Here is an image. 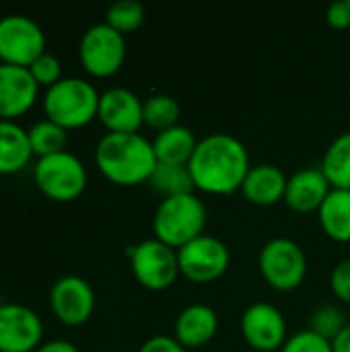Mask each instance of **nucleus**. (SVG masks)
I'll return each instance as SVG.
<instances>
[{"label": "nucleus", "mask_w": 350, "mask_h": 352, "mask_svg": "<svg viewBox=\"0 0 350 352\" xmlns=\"http://www.w3.org/2000/svg\"><path fill=\"white\" fill-rule=\"evenodd\" d=\"M188 169L196 190L227 196L241 190L252 161L245 144L237 136L212 132L198 140Z\"/></svg>", "instance_id": "nucleus-1"}, {"label": "nucleus", "mask_w": 350, "mask_h": 352, "mask_svg": "<svg viewBox=\"0 0 350 352\" xmlns=\"http://www.w3.org/2000/svg\"><path fill=\"white\" fill-rule=\"evenodd\" d=\"M95 165L116 186H138L151 179L157 157L140 132H105L95 146Z\"/></svg>", "instance_id": "nucleus-2"}, {"label": "nucleus", "mask_w": 350, "mask_h": 352, "mask_svg": "<svg viewBox=\"0 0 350 352\" xmlns=\"http://www.w3.org/2000/svg\"><path fill=\"white\" fill-rule=\"evenodd\" d=\"M101 93L93 82L78 76H64L43 93V113L64 130L91 124L99 111Z\"/></svg>", "instance_id": "nucleus-3"}, {"label": "nucleus", "mask_w": 350, "mask_h": 352, "mask_svg": "<svg viewBox=\"0 0 350 352\" xmlns=\"http://www.w3.org/2000/svg\"><path fill=\"white\" fill-rule=\"evenodd\" d=\"M206 219V206L196 192L163 198L153 214L155 239L179 250L192 239L204 235Z\"/></svg>", "instance_id": "nucleus-4"}, {"label": "nucleus", "mask_w": 350, "mask_h": 352, "mask_svg": "<svg viewBox=\"0 0 350 352\" xmlns=\"http://www.w3.org/2000/svg\"><path fill=\"white\" fill-rule=\"evenodd\" d=\"M33 182L45 198L54 202H72L87 188V169L76 155L62 151L37 159L33 165Z\"/></svg>", "instance_id": "nucleus-5"}, {"label": "nucleus", "mask_w": 350, "mask_h": 352, "mask_svg": "<svg viewBox=\"0 0 350 352\" xmlns=\"http://www.w3.org/2000/svg\"><path fill=\"white\" fill-rule=\"evenodd\" d=\"M262 278L276 291H295L307 274V256L303 248L289 237L266 241L258 256Z\"/></svg>", "instance_id": "nucleus-6"}, {"label": "nucleus", "mask_w": 350, "mask_h": 352, "mask_svg": "<svg viewBox=\"0 0 350 352\" xmlns=\"http://www.w3.org/2000/svg\"><path fill=\"white\" fill-rule=\"evenodd\" d=\"M78 60L95 78H107L116 74L126 60V35L107 23L91 25L80 37Z\"/></svg>", "instance_id": "nucleus-7"}, {"label": "nucleus", "mask_w": 350, "mask_h": 352, "mask_svg": "<svg viewBox=\"0 0 350 352\" xmlns=\"http://www.w3.org/2000/svg\"><path fill=\"white\" fill-rule=\"evenodd\" d=\"M45 54V33L37 21L25 14L0 16V64L29 68Z\"/></svg>", "instance_id": "nucleus-8"}, {"label": "nucleus", "mask_w": 350, "mask_h": 352, "mask_svg": "<svg viewBox=\"0 0 350 352\" xmlns=\"http://www.w3.org/2000/svg\"><path fill=\"white\" fill-rule=\"evenodd\" d=\"M179 274L196 285L219 280L231 264V252L215 235H200L177 250Z\"/></svg>", "instance_id": "nucleus-9"}, {"label": "nucleus", "mask_w": 350, "mask_h": 352, "mask_svg": "<svg viewBox=\"0 0 350 352\" xmlns=\"http://www.w3.org/2000/svg\"><path fill=\"white\" fill-rule=\"evenodd\" d=\"M130 268L134 278L149 291H165L182 276L177 250L155 237L130 250Z\"/></svg>", "instance_id": "nucleus-10"}, {"label": "nucleus", "mask_w": 350, "mask_h": 352, "mask_svg": "<svg viewBox=\"0 0 350 352\" xmlns=\"http://www.w3.org/2000/svg\"><path fill=\"white\" fill-rule=\"evenodd\" d=\"M243 340L258 352L281 351L287 342V320L272 303L258 301L243 309L239 320Z\"/></svg>", "instance_id": "nucleus-11"}, {"label": "nucleus", "mask_w": 350, "mask_h": 352, "mask_svg": "<svg viewBox=\"0 0 350 352\" xmlns=\"http://www.w3.org/2000/svg\"><path fill=\"white\" fill-rule=\"evenodd\" d=\"M43 340V322L27 305H0V352H35Z\"/></svg>", "instance_id": "nucleus-12"}, {"label": "nucleus", "mask_w": 350, "mask_h": 352, "mask_svg": "<svg viewBox=\"0 0 350 352\" xmlns=\"http://www.w3.org/2000/svg\"><path fill=\"white\" fill-rule=\"evenodd\" d=\"M50 307L64 326H83L95 311V291L83 276H62L50 291Z\"/></svg>", "instance_id": "nucleus-13"}, {"label": "nucleus", "mask_w": 350, "mask_h": 352, "mask_svg": "<svg viewBox=\"0 0 350 352\" xmlns=\"http://www.w3.org/2000/svg\"><path fill=\"white\" fill-rule=\"evenodd\" d=\"M142 101L134 91L126 87H111L99 97V122L107 132H138L144 126Z\"/></svg>", "instance_id": "nucleus-14"}, {"label": "nucleus", "mask_w": 350, "mask_h": 352, "mask_svg": "<svg viewBox=\"0 0 350 352\" xmlns=\"http://www.w3.org/2000/svg\"><path fill=\"white\" fill-rule=\"evenodd\" d=\"M39 95L29 68L0 64V120L14 122L27 113Z\"/></svg>", "instance_id": "nucleus-15"}, {"label": "nucleus", "mask_w": 350, "mask_h": 352, "mask_svg": "<svg viewBox=\"0 0 350 352\" xmlns=\"http://www.w3.org/2000/svg\"><path fill=\"white\" fill-rule=\"evenodd\" d=\"M332 186L320 167H305L295 171L287 182L285 202L291 210L299 214L318 212L328 198Z\"/></svg>", "instance_id": "nucleus-16"}, {"label": "nucleus", "mask_w": 350, "mask_h": 352, "mask_svg": "<svg viewBox=\"0 0 350 352\" xmlns=\"http://www.w3.org/2000/svg\"><path fill=\"white\" fill-rule=\"evenodd\" d=\"M219 332V316L210 305L194 303L184 307L173 326V338L184 349L206 346Z\"/></svg>", "instance_id": "nucleus-17"}, {"label": "nucleus", "mask_w": 350, "mask_h": 352, "mask_svg": "<svg viewBox=\"0 0 350 352\" xmlns=\"http://www.w3.org/2000/svg\"><path fill=\"white\" fill-rule=\"evenodd\" d=\"M287 182L289 177L278 165L258 163V165H252V169L248 171L239 192L243 194L248 202L256 206H272L285 200Z\"/></svg>", "instance_id": "nucleus-18"}, {"label": "nucleus", "mask_w": 350, "mask_h": 352, "mask_svg": "<svg viewBox=\"0 0 350 352\" xmlns=\"http://www.w3.org/2000/svg\"><path fill=\"white\" fill-rule=\"evenodd\" d=\"M33 157L29 134L17 122L0 120V175L23 171Z\"/></svg>", "instance_id": "nucleus-19"}, {"label": "nucleus", "mask_w": 350, "mask_h": 352, "mask_svg": "<svg viewBox=\"0 0 350 352\" xmlns=\"http://www.w3.org/2000/svg\"><path fill=\"white\" fill-rule=\"evenodd\" d=\"M196 136L188 126H173L167 130L157 132L153 140V151L157 163L161 165H188L194 151H196Z\"/></svg>", "instance_id": "nucleus-20"}, {"label": "nucleus", "mask_w": 350, "mask_h": 352, "mask_svg": "<svg viewBox=\"0 0 350 352\" xmlns=\"http://www.w3.org/2000/svg\"><path fill=\"white\" fill-rule=\"evenodd\" d=\"M320 227L322 231L338 241L349 243L350 241V190H336L332 188L328 198L318 210Z\"/></svg>", "instance_id": "nucleus-21"}, {"label": "nucleus", "mask_w": 350, "mask_h": 352, "mask_svg": "<svg viewBox=\"0 0 350 352\" xmlns=\"http://www.w3.org/2000/svg\"><path fill=\"white\" fill-rule=\"evenodd\" d=\"M320 169L336 190H350V130L338 134L326 148Z\"/></svg>", "instance_id": "nucleus-22"}, {"label": "nucleus", "mask_w": 350, "mask_h": 352, "mask_svg": "<svg viewBox=\"0 0 350 352\" xmlns=\"http://www.w3.org/2000/svg\"><path fill=\"white\" fill-rule=\"evenodd\" d=\"M182 107L175 97L167 93H153L142 101V120L144 126L161 132L179 124Z\"/></svg>", "instance_id": "nucleus-23"}, {"label": "nucleus", "mask_w": 350, "mask_h": 352, "mask_svg": "<svg viewBox=\"0 0 350 352\" xmlns=\"http://www.w3.org/2000/svg\"><path fill=\"white\" fill-rule=\"evenodd\" d=\"M149 182L163 198L196 192V186H194V179H192L188 165H161V163H157Z\"/></svg>", "instance_id": "nucleus-24"}, {"label": "nucleus", "mask_w": 350, "mask_h": 352, "mask_svg": "<svg viewBox=\"0 0 350 352\" xmlns=\"http://www.w3.org/2000/svg\"><path fill=\"white\" fill-rule=\"evenodd\" d=\"M29 144L31 151L37 159L41 157H50L56 153L66 151V142H68V130H64L62 126H58L56 122L43 118L39 122H35L29 130Z\"/></svg>", "instance_id": "nucleus-25"}, {"label": "nucleus", "mask_w": 350, "mask_h": 352, "mask_svg": "<svg viewBox=\"0 0 350 352\" xmlns=\"http://www.w3.org/2000/svg\"><path fill=\"white\" fill-rule=\"evenodd\" d=\"M105 23L122 35L132 33L144 23V6L136 0H118L107 8Z\"/></svg>", "instance_id": "nucleus-26"}, {"label": "nucleus", "mask_w": 350, "mask_h": 352, "mask_svg": "<svg viewBox=\"0 0 350 352\" xmlns=\"http://www.w3.org/2000/svg\"><path fill=\"white\" fill-rule=\"evenodd\" d=\"M347 326H349L347 316H344V311L338 305H322V307L311 311L307 330H311L318 336H322V338L332 342Z\"/></svg>", "instance_id": "nucleus-27"}, {"label": "nucleus", "mask_w": 350, "mask_h": 352, "mask_svg": "<svg viewBox=\"0 0 350 352\" xmlns=\"http://www.w3.org/2000/svg\"><path fill=\"white\" fill-rule=\"evenodd\" d=\"M29 72H31L33 80H35L39 87H45V89H50V87L56 85L60 78H64V76H62V64H60V60H58L54 54H50V52L41 54V56L29 66Z\"/></svg>", "instance_id": "nucleus-28"}, {"label": "nucleus", "mask_w": 350, "mask_h": 352, "mask_svg": "<svg viewBox=\"0 0 350 352\" xmlns=\"http://www.w3.org/2000/svg\"><path fill=\"white\" fill-rule=\"evenodd\" d=\"M281 352H334L332 351V342L318 336L311 330H301L293 336L287 338L285 346Z\"/></svg>", "instance_id": "nucleus-29"}, {"label": "nucleus", "mask_w": 350, "mask_h": 352, "mask_svg": "<svg viewBox=\"0 0 350 352\" xmlns=\"http://www.w3.org/2000/svg\"><path fill=\"white\" fill-rule=\"evenodd\" d=\"M330 289L340 301L350 303V258L334 266L330 274Z\"/></svg>", "instance_id": "nucleus-30"}, {"label": "nucleus", "mask_w": 350, "mask_h": 352, "mask_svg": "<svg viewBox=\"0 0 350 352\" xmlns=\"http://www.w3.org/2000/svg\"><path fill=\"white\" fill-rule=\"evenodd\" d=\"M326 23L332 29H347V27H350V0L332 2L326 8Z\"/></svg>", "instance_id": "nucleus-31"}, {"label": "nucleus", "mask_w": 350, "mask_h": 352, "mask_svg": "<svg viewBox=\"0 0 350 352\" xmlns=\"http://www.w3.org/2000/svg\"><path fill=\"white\" fill-rule=\"evenodd\" d=\"M138 352H188V349H184L173 336L159 334V336H151L149 340H144Z\"/></svg>", "instance_id": "nucleus-32"}, {"label": "nucleus", "mask_w": 350, "mask_h": 352, "mask_svg": "<svg viewBox=\"0 0 350 352\" xmlns=\"http://www.w3.org/2000/svg\"><path fill=\"white\" fill-rule=\"evenodd\" d=\"M35 352H80L72 342L68 340H47L41 342V346Z\"/></svg>", "instance_id": "nucleus-33"}, {"label": "nucleus", "mask_w": 350, "mask_h": 352, "mask_svg": "<svg viewBox=\"0 0 350 352\" xmlns=\"http://www.w3.org/2000/svg\"><path fill=\"white\" fill-rule=\"evenodd\" d=\"M332 351L334 352H350V324L332 340Z\"/></svg>", "instance_id": "nucleus-34"}]
</instances>
